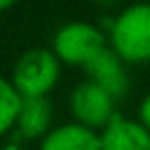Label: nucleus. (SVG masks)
<instances>
[{"label": "nucleus", "instance_id": "obj_8", "mask_svg": "<svg viewBox=\"0 0 150 150\" xmlns=\"http://www.w3.org/2000/svg\"><path fill=\"white\" fill-rule=\"evenodd\" d=\"M52 103L47 97L41 99H23L21 111L17 117V138L21 140H43L52 129Z\"/></svg>", "mask_w": 150, "mask_h": 150}, {"label": "nucleus", "instance_id": "obj_12", "mask_svg": "<svg viewBox=\"0 0 150 150\" xmlns=\"http://www.w3.org/2000/svg\"><path fill=\"white\" fill-rule=\"evenodd\" d=\"M13 6H15V2H13V0H0V13H4V11L13 8Z\"/></svg>", "mask_w": 150, "mask_h": 150}, {"label": "nucleus", "instance_id": "obj_10", "mask_svg": "<svg viewBox=\"0 0 150 150\" xmlns=\"http://www.w3.org/2000/svg\"><path fill=\"white\" fill-rule=\"evenodd\" d=\"M138 115H140V123L150 132V93L142 99L140 109H138Z\"/></svg>", "mask_w": 150, "mask_h": 150}, {"label": "nucleus", "instance_id": "obj_5", "mask_svg": "<svg viewBox=\"0 0 150 150\" xmlns=\"http://www.w3.org/2000/svg\"><path fill=\"white\" fill-rule=\"evenodd\" d=\"M84 72H86L91 82L99 84L115 101L125 97L127 91H129V76H127V70H125V62L111 47H107L99 56H95L84 66Z\"/></svg>", "mask_w": 150, "mask_h": 150}, {"label": "nucleus", "instance_id": "obj_11", "mask_svg": "<svg viewBox=\"0 0 150 150\" xmlns=\"http://www.w3.org/2000/svg\"><path fill=\"white\" fill-rule=\"evenodd\" d=\"M0 150H25V148H23V144H19V142H8L6 146H2Z\"/></svg>", "mask_w": 150, "mask_h": 150}, {"label": "nucleus", "instance_id": "obj_6", "mask_svg": "<svg viewBox=\"0 0 150 150\" xmlns=\"http://www.w3.org/2000/svg\"><path fill=\"white\" fill-rule=\"evenodd\" d=\"M101 150H150V132L140 119H125L117 113L101 132Z\"/></svg>", "mask_w": 150, "mask_h": 150}, {"label": "nucleus", "instance_id": "obj_7", "mask_svg": "<svg viewBox=\"0 0 150 150\" xmlns=\"http://www.w3.org/2000/svg\"><path fill=\"white\" fill-rule=\"evenodd\" d=\"M39 150H101V132L76 121L56 125L39 142Z\"/></svg>", "mask_w": 150, "mask_h": 150}, {"label": "nucleus", "instance_id": "obj_3", "mask_svg": "<svg viewBox=\"0 0 150 150\" xmlns=\"http://www.w3.org/2000/svg\"><path fill=\"white\" fill-rule=\"evenodd\" d=\"M103 50H107V39L103 31L84 21H70L62 25L52 39V52L62 64L68 66L84 68Z\"/></svg>", "mask_w": 150, "mask_h": 150}, {"label": "nucleus", "instance_id": "obj_9", "mask_svg": "<svg viewBox=\"0 0 150 150\" xmlns=\"http://www.w3.org/2000/svg\"><path fill=\"white\" fill-rule=\"evenodd\" d=\"M21 103L23 97L17 93L15 84L0 74V138L6 136L17 125Z\"/></svg>", "mask_w": 150, "mask_h": 150}, {"label": "nucleus", "instance_id": "obj_2", "mask_svg": "<svg viewBox=\"0 0 150 150\" xmlns=\"http://www.w3.org/2000/svg\"><path fill=\"white\" fill-rule=\"evenodd\" d=\"M60 74L62 62L52 50L31 47L17 60L11 82L23 99H41L56 88Z\"/></svg>", "mask_w": 150, "mask_h": 150}, {"label": "nucleus", "instance_id": "obj_1", "mask_svg": "<svg viewBox=\"0 0 150 150\" xmlns=\"http://www.w3.org/2000/svg\"><path fill=\"white\" fill-rule=\"evenodd\" d=\"M111 50L125 64L150 60V4H132L109 23Z\"/></svg>", "mask_w": 150, "mask_h": 150}, {"label": "nucleus", "instance_id": "obj_4", "mask_svg": "<svg viewBox=\"0 0 150 150\" xmlns=\"http://www.w3.org/2000/svg\"><path fill=\"white\" fill-rule=\"evenodd\" d=\"M115 103L117 101L107 91H103L99 84H95L91 80L80 82L70 93V113H72L74 121L80 125H86L95 132L97 129L103 132L113 121V117L117 115Z\"/></svg>", "mask_w": 150, "mask_h": 150}]
</instances>
